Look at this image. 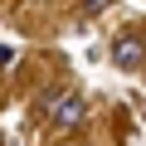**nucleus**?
I'll return each instance as SVG.
<instances>
[{
    "label": "nucleus",
    "instance_id": "nucleus-1",
    "mask_svg": "<svg viewBox=\"0 0 146 146\" xmlns=\"http://www.w3.org/2000/svg\"><path fill=\"white\" fill-rule=\"evenodd\" d=\"M49 122L54 127H78L83 122V98L78 93H54L49 98Z\"/></svg>",
    "mask_w": 146,
    "mask_h": 146
},
{
    "label": "nucleus",
    "instance_id": "nucleus-2",
    "mask_svg": "<svg viewBox=\"0 0 146 146\" xmlns=\"http://www.w3.org/2000/svg\"><path fill=\"white\" fill-rule=\"evenodd\" d=\"M112 63L131 73V68L141 63V44H136V39H117V44H112Z\"/></svg>",
    "mask_w": 146,
    "mask_h": 146
},
{
    "label": "nucleus",
    "instance_id": "nucleus-3",
    "mask_svg": "<svg viewBox=\"0 0 146 146\" xmlns=\"http://www.w3.org/2000/svg\"><path fill=\"white\" fill-rule=\"evenodd\" d=\"M107 5H112V0H88V10H93V15H98V10H107Z\"/></svg>",
    "mask_w": 146,
    "mask_h": 146
},
{
    "label": "nucleus",
    "instance_id": "nucleus-4",
    "mask_svg": "<svg viewBox=\"0 0 146 146\" xmlns=\"http://www.w3.org/2000/svg\"><path fill=\"white\" fill-rule=\"evenodd\" d=\"M141 117H146V107H141Z\"/></svg>",
    "mask_w": 146,
    "mask_h": 146
}]
</instances>
